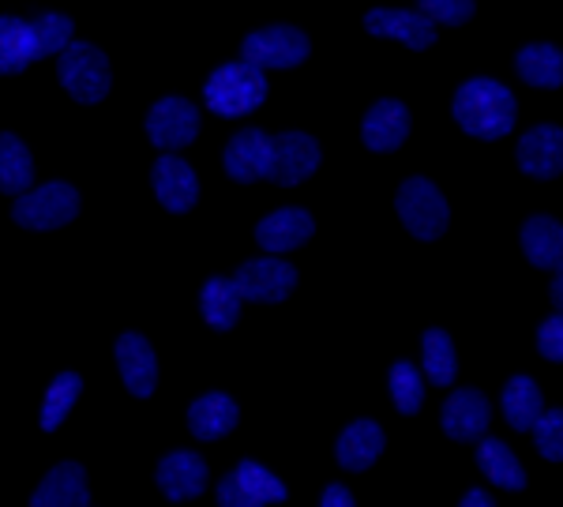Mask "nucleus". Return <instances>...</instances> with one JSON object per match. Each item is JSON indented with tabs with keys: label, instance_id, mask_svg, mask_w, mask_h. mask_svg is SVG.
Masks as SVG:
<instances>
[{
	"label": "nucleus",
	"instance_id": "nucleus-1",
	"mask_svg": "<svg viewBox=\"0 0 563 507\" xmlns=\"http://www.w3.org/2000/svg\"><path fill=\"white\" fill-rule=\"evenodd\" d=\"M455 113L459 129L477 135V140H499L515 129V95L496 79H470V84L459 87L455 95Z\"/></svg>",
	"mask_w": 563,
	"mask_h": 507
},
{
	"label": "nucleus",
	"instance_id": "nucleus-2",
	"mask_svg": "<svg viewBox=\"0 0 563 507\" xmlns=\"http://www.w3.org/2000/svg\"><path fill=\"white\" fill-rule=\"evenodd\" d=\"M203 102L211 106L218 117H244L267 102V76H263L260 68L244 65V60L222 65L207 76Z\"/></svg>",
	"mask_w": 563,
	"mask_h": 507
},
{
	"label": "nucleus",
	"instance_id": "nucleus-3",
	"mask_svg": "<svg viewBox=\"0 0 563 507\" xmlns=\"http://www.w3.org/2000/svg\"><path fill=\"white\" fill-rule=\"evenodd\" d=\"M57 57V79L76 102L95 106L109 95V60L98 45L68 42Z\"/></svg>",
	"mask_w": 563,
	"mask_h": 507
},
{
	"label": "nucleus",
	"instance_id": "nucleus-4",
	"mask_svg": "<svg viewBox=\"0 0 563 507\" xmlns=\"http://www.w3.org/2000/svg\"><path fill=\"white\" fill-rule=\"evenodd\" d=\"M395 207H398V219H402V225L417 241L443 238V230H448V222H451L448 199H443L440 188L424 177L402 180V188H398V196H395Z\"/></svg>",
	"mask_w": 563,
	"mask_h": 507
},
{
	"label": "nucleus",
	"instance_id": "nucleus-5",
	"mask_svg": "<svg viewBox=\"0 0 563 507\" xmlns=\"http://www.w3.org/2000/svg\"><path fill=\"white\" fill-rule=\"evenodd\" d=\"M79 214V192L65 180H49L42 188H26L15 196L12 219L26 230H60Z\"/></svg>",
	"mask_w": 563,
	"mask_h": 507
},
{
	"label": "nucleus",
	"instance_id": "nucleus-6",
	"mask_svg": "<svg viewBox=\"0 0 563 507\" xmlns=\"http://www.w3.org/2000/svg\"><path fill=\"white\" fill-rule=\"evenodd\" d=\"M241 57H244V65H252L260 71L263 68H297L308 57V38H305V31L286 26V23L260 26V31H252L249 38L241 42Z\"/></svg>",
	"mask_w": 563,
	"mask_h": 507
},
{
	"label": "nucleus",
	"instance_id": "nucleus-7",
	"mask_svg": "<svg viewBox=\"0 0 563 507\" xmlns=\"http://www.w3.org/2000/svg\"><path fill=\"white\" fill-rule=\"evenodd\" d=\"M320 143L305 132H282L271 135V166H267V180L282 188H294L308 180L320 169Z\"/></svg>",
	"mask_w": 563,
	"mask_h": 507
},
{
	"label": "nucleus",
	"instance_id": "nucleus-8",
	"mask_svg": "<svg viewBox=\"0 0 563 507\" xmlns=\"http://www.w3.org/2000/svg\"><path fill=\"white\" fill-rule=\"evenodd\" d=\"M233 286H238L241 301L278 305L297 289V271L275 256L249 260V264H241V271L233 275Z\"/></svg>",
	"mask_w": 563,
	"mask_h": 507
},
{
	"label": "nucleus",
	"instance_id": "nucleus-9",
	"mask_svg": "<svg viewBox=\"0 0 563 507\" xmlns=\"http://www.w3.org/2000/svg\"><path fill=\"white\" fill-rule=\"evenodd\" d=\"M147 135L154 147L180 151L199 135V110L188 98H162L147 113Z\"/></svg>",
	"mask_w": 563,
	"mask_h": 507
},
{
	"label": "nucleus",
	"instance_id": "nucleus-10",
	"mask_svg": "<svg viewBox=\"0 0 563 507\" xmlns=\"http://www.w3.org/2000/svg\"><path fill=\"white\" fill-rule=\"evenodd\" d=\"M151 185H154V196H158V203L166 207V211H174V214L192 211L196 199H199L196 169L188 166L185 158H177V155H162L158 162H154Z\"/></svg>",
	"mask_w": 563,
	"mask_h": 507
},
{
	"label": "nucleus",
	"instance_id": "nucleus-11",
	"mask_svg": "<svg viewBox=\"0 0 563 507\" xmlns=\"http://www.w3.org/2000/svg\"><path fill=\"white\" fill-rule=\"evenodd\" d=\"M443 432H448L451 440L459 443H474L485 437L488 421H493V406H488V398L474 392V387H462V392H455L443 403Z\"/></svg>",
	"mask_w": 563,
	"mask_h": 507
},
{
	"label": "nucleus",
	"instance_id": "nucleus-12",
	"mask_svg": "<svg viewBox=\"0 0 563 507\" xmlns=\"http://www.w3.org/2000/svg\"><path fill=\"white\" fill-rule=\"evenodd\" d=\"M225 174L241 185H252V180H267V166H271V135L260 129H241L225 143Z\"/></svg>",
	"mask_w": 563,
	"mask_h": 507
},
{
	"label": "nucleus",
	"instance_id": "nucleus-13",
	"mask_svg": "<svg viewBox=\"0 0 563 507\" xmlns=\"http://www.w3.org/2000/svg\"><path fill=\"white\" fill-rule=\"evenodd\" d=\"M365 31L376 38L406 42L410 49H429L435 42V23L421 12H402V8H376L365 15Z\"/></svg>",
	"mask_w": 563,
	"mask_h": 507
},
{
	"label": "nucleus",
	"instance_id": "nucleus-14",
	"mask_svg": "<svg viewBox=\"0 0 563 507\" xmlns=\"http://www.w3.org/2000/svg\"><path fill=\"white\" fill-rule=\"evenodd\" d=\"M117 365H121L124 387H129L135 398L154 395V384H158V361H154V350L143 334L129 331L117 339Z\"/></svg>",
	"mask_w": 563,
	"mask_h": 507
},
{
	"label": "nucleus",
	"instance_id": "nucleus-15",
	"mask_svg": "<svg viewBox=\"0 0 563 507\" xmlns=\"http://www.w3.org/2000/svg\"><path fill=\"white\" fill-rule=\"evenodd\" d=\"M519 169L538 180L560 177L563 169V132L556 124H538L519 143Z\"/></svg>",
	"mask_w": 563,
	"mask_h": 507
},
{
	"label": "nucleus",
	"instance_id": "nucleus-16",
	"mask_svg": "<svg viewBox=\"0 0 563 507\" xmlns=\"http://www.w3.org/2000/svg\"><path fill=\"white\" fill-rule=\"evenodd\" d=\"M361 135H365L368 151H379V155L398 151L406 143V135H410V110L402 102H395V98H384V102H376L365 113Z\"/></svg>",
	"mask_w": 563,
	"mask_h": 507
},
{
	"label": "nucleus",
	"instance_id": "nucleus-17",
	"mask_svg": "<svg viewBox=\"0 0 563 507\" xmlns=\"http://www.w3.org/2000/svg\"><path fill=\"white\" fill-rule=\"evenodd\" d=\"M316 233V222L312 214L301 211V207H282V211L267 214L260 225H256V241L263 249L275 256V252H294Z\"/></svg>",
	"mask_w": 563,
	"mask_h": 507
},
{
	"label": "nucleus",
	"instance_id": "nucleus-18",
	"mask_svg": "<svg viewBox=\"0 0 563 507\" xmlns=\"http://www.w3.org/2000/svg\"><path fill=\"white\" fill-rule=\"evenodd\" d=\"M31 507H90L87 474L79 463H60L45 474V482L34 488Z\"/></svg>",
	"mask_w": 563,
	"mask_h": 507
},
{
	"label": "nucleus",
	"instance_id": "nucleus-19",
	"mask_svg": "<svg viewBox=\"0 0 563 507\" xmlns=\"http://www.w3.org/2000/svg\"><path fill=\"white\" fill-rule=\"evenodd\" d=\"M158 488L174 504L192 500L207 488V463L192 451H174L158 463Z\"/></svg>",
	"mask_w": 563,
	"mask_h": 507
},
{
	"label": "nucleus",
	"instance_id": "nucleus-20",
	"mask_svg": "<svg viewBox=\"0 0 563 507\" xmlns=\"http://www.w3.org/2000/svg\"><path fill=\"white\" fill-rule=\"evenodd\" d=\"M241 421V410L230 395L222 392H211L203 398H196L192 410H188V429H192L196 440H218L225 432H233Z\"/></svg>",
	"mask_w": 563,
	"mask_h": 507
},
{
	"label": "nucleus",
	"instance_id": "nucleus-21",
	"mask_svg": "<svg viewBox=\"0 0 563 507\" xmlns=\"http://www.w3.org/2000/svg\"><path fill=\"white\" fill-rule=\"evenodd\" d=\"M522 252L533 267L544 271H560L563 264V230L556 219L549 214H533L530 222L522 225Z\"/></svg>",
	"mask_w": 563,
	"mask_h": 507
},
{
	"label": "nucleus",
	"instance_id": "nucleus-22",
	"mask_svg": "<svg viewBox=\"0 0 563 507\" xmlns=\"http://www.w3.org/2000/svg\"><path fill=\"white\" fill-rule=\"evenodd\" d=\"M334 455H339V463L346 470H368L376 463L379 455H384V429H379L376 421H353L346 432L339 437V448H334Z\"/></svg>",
	"mask_w": 563,
	"mask_h": 507
},
{
	"label": "nucleus",
	"instance_id": "nucleus-23",
	"mask_svg": "<svg viewBox=\"0 0 563 507\" xmlns=\"http://www.w3.org/2000/svg\"><path fill=\"white\" fill-rule=\"evenodd\" d=\"M477 466H481V474L493 477L499 488H511V493L526 488V470H522V463L515 459V451L507 448L504 440H485V437H481Z\"/></svg>",
	"mask_w": 563,
	"mask_h": 507
},
{
	"label": "nucleus",
	"instance_id": "nucleus-24",
	"mask_svg": "<svg viewBox=\"0 0 563 507\" xmlns=\"http://www.w3.org/2000/svg\"><path fill=\"white\" fill-rule=\"evenodd\" d=\"M31 60H38L31 38V23L15 15H0V76H15Z\"/></svg>",
	"mask_w": 563,
	"mask_h": 507
},
{
	"label": "nucleus",
	"instance_id": "nucleus-25",
	"mask_svg": "<svg viewBox=\"0 0 563 507\" xmlns=\"http://www.w3.org/2000/svg\"><path fill=\"white\" fill-rule=\"evenodd\" d=\"M34 180V158L12 132H0V192L23 196Z\"/></svg>",
	"mask_w": 563,
	"mask_h": 507
},
{
	"label": "nucleus",
	"instance_id": "nucleus-26",
	"mask_svg": "<svg viewBox=\"0 0 563 507\" xmlns=\"http://www.w3.org/2000/svg\"><path fill=\"white\" fill-rule=\"evenodd\" d=\"M199 305H203V320L211 323L214 331H230L233 323L241 320V294L233 286V278H207L203 294H199Z\"/></svg>",
	"mask_w": 563,
	"mask_h": 507
},
{
	"label": "nucleus",
	"instance_id": "nucleus-27",
	"mask_svg": "<svg viewBox=\"0 0 563 507\" xmlns=\"http://www.w3.org/2000/svg\"><path fill=\"white\" fill-rule=\"evenodd\" d=\"M544 410V398H541V387L533 384L530 376H515L511 384L504 387V418L511 429H533V421L541 418Z\"/></svg>",
	"mask_w": 563,
	"mask_h": 507
},
{
	"label": "nucleus",
	"instance_id": "nucleus-28",
	"mask_svg": "<svg viewBox=\"0 0 563 507\" xmlns=\"http://www.w3.org/2000/svg\"><path fill=\"white\" fill-rule=\"evenodd\" d=\"M515 68L533 87L556 90L563 84V57L556 45H526V49H519V57H515Z\"/></svg>",
	"mask_w": 563,
	"mask_h": 507
},
{
	"label": "nucleus",
	"instance_id": "nucleus-29",
	"mask_svg": "<svg viewBox=\"0 0 563 507\" xmlns=\"http://www.w3.org/2000/svg\"><path fill=\"white\" fill-rule=\"evenodd\" d=\"M79 392H84V379H79L76 373H60L57 379H53L49 392H45V398H42V429L45 432H57L60 425H65Z\"/></svg>",
	"mask_w": 563,
	"mask_h": 507
},
{
	"label": "nucleus",
	"instance_id": "nucleus-30",
	"mask_svg": "<svg viewBox=\"0 0 563 507\" xmlns=\"http://www.w3.org/2000/svg\"><path fill=\"white\" fill-rule=\"evenodd\" d=\"M455 346H451V334L432 328L424 331V376L432 379L435 387L455 384Z\"/></svg>",
	"mask_w": 563,
	"mask_h": 507
},
{
	"label": "nucleus",
	"instance_id": "nucleus-31",
	"mask_svg": "<svg viewBox=\"0 0 563 507\" xmlns=\"http://www.w3.org/2000/svg\"><path fill=\"white\" fill-rule=\"evenodd\" d=\"M390 395H395V406L398 414H417L424 403V384H421V373H417V365L410 361H395L390 365Z\"/></svg>",
	"mask_w": 563,
	"mask_h": 507
},
{
	"label": "nucleus",
	"instance_id": "nucleus-32",
	"mask_svg": "<svg viewBox=\"0 0 563 507\" xmlns=\"http://www.w3.org/2000/svg\"><path fill=\"white\" fill-rule=\"evenodd\" d=\"M71 20L60 12H45L38 20H31V38H34V53L38 57H53V53H60L65 45L71 42Z\"/></svg>",
	"mask_w": 563,
	"mask_h": 507
},
{
	"label": "nucleus",
	"instance_id": "nucleus-33",
	"mask_svg": "<svg viewBox=\"0 0 563 507\" xmlns=\"http://www.w3.org/2000/svg\"><path fill=\"white\" fill-rule=\"evenodd\" d=\"M233 477H238L241 488H249L252 496H256L260 504H278L286 500V485L278 482L271 470H263L260 463H252V459H244V463L233 470Z\"/></svg>",
	"mask_w": 563,
	"mask_h": 507
},
{
	"label": "nucleus",
	"instance_id": "nucleus-34",
	"mask_svg": "<svg viewBox=\"0 0 563 507\" xmlns=\"http://www.w3.org/2000/svg\"><path fill=\"white\" fill-rule=\"evenodd\" d=\"M533 440H538V451L549 463H560L563 459V414L560 410H541V418L533 421Z\"/></svg>",
	"mask_w": 563,
	"mask_h": 507
},
{
	"label": "nucleus",
	"instance_id": "nucleus-35",
	"mask_svg": "<svg viewBox=\"0 0 563 507\" xmlns=\"http://www.w3.org/2000/svg\"><path fill=\"white\" fill-rule=\"evenodd\" d=\"M474 0H421V15H429L432 23L462 26L474 15Z\"/></svg>",
	"mask_w": 563,
	"mask_h": 507
},
{
	"label": "nucleus",
	"instance_id": "nucleus-36",
	"mask_svg": "<svg viewBox=\"0 0 563 507\" xmlns=\"http://www.w3.org/2000/svg\"><path fill=\"white\" fill-rule=\"evenodd\" d=\"M538 350H541V357H544V361H556V365H560V357H563V320H560V312H556V316H549V320L541 323V331H538Z\"/></svg>",
	"mask_w": 563,
	"mask_h": 507
},
{
	"label": "nucleus",
	"instance_id": "nucleus-37",
	"mask_svg": "<svg viewBox=\"0 0 563 507\" xmlns=\"http://www.w3.org/2000/svg\"><path fill=\"white\" fill-rule=\"evenodd\" d=\"M218 507H267V504H260L256 496H252L249 488H241L238 477L230 474L222 485H218Z\"/></svg>",
	"mask_w": 563,
	"mask_h": 507
},
{
	"label": "nucleus",
	"instance_id": "nucleus-38",
	"mask_svg": "<svg viewBox=\"0 0 563 507\" xmlns=\"http://www.w3.org/2000/svg\"><path fill=\"white\" fill-rule=\"evenodd\" d=\"M320 507H357V504H353V493L346 485H327Z\"/></svg>",
	"mask_w": 563,
	"mask_h": 507
},
{
	"label": "nucleus",
	"instance_id": "nucleus-39",
	"mask_svg": "<svg viewBox=\"0 0 563 507\" xmlns=\"http://www.w3.org/2000/svg\"><path fill=\"white\" fill-rule=\"evenodd\" d=\"M459 507H496V504H493V496H488L485 488H470V493L462 496Z\"/></svg>",
	"mask_w": 563,
	"mask_h": 507
},
{
	"label": "nucleus",
	"instance_id": "nucleus-40",
	"mask_svg": "<svg viewBox=\"0 0 563 507\" xmlns=\"http://www.w3.org/2000/svg\"><path fill=\"white\" fill-rule=\"evenodd\" d=\"M560 301H563V286H560V271H556V278H552V305H556V312H560Z\"/></svg>",
	"mask_w": 563,
	"mask_h": 507
}]
</instances>
